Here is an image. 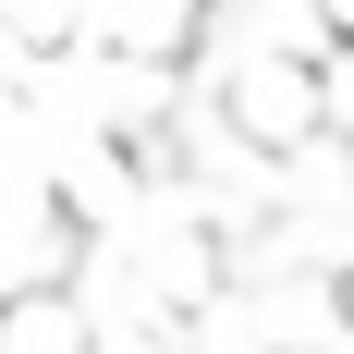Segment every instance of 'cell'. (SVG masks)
I'll return each instance as SVG.
<instances>
[{"mask_svg": "<svg viewBox=\"0 0 354 354\" xmlns=\"http://www.w3.org/2000/svg\"><path fill=\"white\" fill-rule=\"evenodd\" d=\"M306 12H318V37H330V49H354V0H306Z\"/></svg>", "mask_w": 354, "mask_h": 354, "instance_id": "cell-3", "label": "cell"}, {"mask_svg": "<svg viewBox=\"0 0 354 354\" xmlns=\"http://www.w3.org/2000/svg\"><path fill=\"white\" fill-rule=\"evenodd\" d=\"M330 306H342V330H354V257H342V281H330Z\"/></svg>", "mask_w": 354, "mask_h": 354, "instance_id": "cell-4", "label": "cell"}, {"mask_svg": "<svg viewBox=\"0 0 354 354\" xmlns=\"http://www.w3.org/2000/svg\"><path fill=\"white\" fill-rule=\"evenodd\" d=\"M0 354H86V306H73L62 281L0 293Z\"/></svg>", "mask_w": 354, "mask_h": 354, "instance_id": "cell-2", "label": "cell"}, {"mask_svg": "<svg viewBox=\"0 0 354 354\" xmlns=\"http://www.w3.org/2000/svg\"><path fill=\"white\" fill-rule=\"evenodd\" d=\"M318 110H330V86H318L306 49H245V62L220 73V122H232L245 147H269V159L318 135Z\"/></svg>", "mask_w": 354, "mask_h": 354, "instance_id": "cell-1", "label": "cell"}]
</instances>
